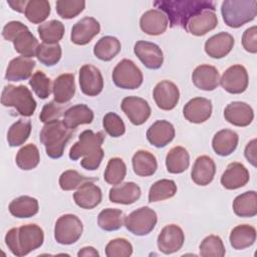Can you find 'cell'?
Wrapping results in <instances>:
<instances>
[{"label":"cell","mask_w":257,"mask_h":257,"mask_svg":"<svg viewBox=\"0 0 257 257\" xmlns=\"http://www.w3.org/2000/svg\"><path fill=\"white\" fill-rule=\"evenodd\" d=\"M167 15L159 9H151L145 12L140 19V27L148 35L157 36L163 34L168 28Z\"/></svg>","instance_id":"d6986e66"},{"label":"cell","mask_w":257,"mask_h":257,"mask_svg":"<svg viewBox=\"0 0 257 257\" xmlns=\"http://www.w3.org/2000/svg\"><path fill=\"white\" fill-rule=\"evenodd\" d=\"M120 107L130 121L135 125L145 123L151 115L148 101L139 96H126L122 99Z\"/></svg>","instance_id":"7c38bea8"},{"label":"cell","mask_w":257,"mask_h":257,"mask_svg":"<svg viewBox=\"0 0 257 257\" xmlns=\"http://www.w3.org/2000/svg\"><path fill=\"white\" fill-rule=\"evenodd\" d=\"M104 131L112 138L121 137L125 133V125L121 117L115 112H107L102 119Z\"/></svg>","instance_id":"f5cc1de1"},{"label":"cell","mask_w":257,"mask_h":257,"mask_svg":"<svg viewBox=\"0 0 257 257\" xmlns=\"http://www.w3.org/2000/svg\"><path fill=\"white\" fill-rule=\"evenodd\" d=\"M79 86L85 95L99 94L103 88V78L99 69L91 64L82 65L79 69Z\"/></svg>","instance_id":"5bb4252c"},{"label":"cell","mask_w":257,"mask_h":257,"mask_svg":"<svg viewBox=\"0 0 257 257\" xmlns=\"http://www.w3.org/2000/svg\"><path fill=\"white\" fill-rule=\"evenodd\" d=\"M16 165L24 171H29L36 168L40 162L38 148L34 144H28L22 147L16 155Z\"/></svg>","instance_id":"7bdbcfd3"},{"label":"cell","mask_w":257,"mask_h":257,"mask_svg":"<svg viewBox=\"0 0 257 257\" xmlns=\"http://www.w3.org/2000/svg\"><path fill=\"white\" fill-rule=\"evenodd\" d=\"M242 45H243V48L250 53L257 52V27L256 26L247 28L244 31L242 35Z\"/></svg>","instance_id":"11a10c76"},{"label":"cell","mask_w":257,"mask_h":257,"mask_svg":"<svg viewBox=\"0 0 257 257\" xmlns=\"http://www.w3.org/2000/svg\"><path fill=\"white\" fill-rule=\"evenodd\" d=\"M221 14L226 25L232 28H239L255 18L257 1L225 0L221 6Z\"/></svg>","instance_id":"5b68a950"},{"label":"cell","mask_w":257,"mask_h":257,"mask_svg":"<svg viewBox=\"0 0 257 257\" xmlns=\"http://www.w3.org/2000/svg\"><path fill=\"white\" fill-rule=\"evenodd\" d=\"M142 191L139 185L134 182H126L115 185L109 190L108 198L111 203L130 205L138 201L141 197Z\"/></svg>","instance_id":"4316f807"},{"label":"cell","mask_w":257,"mask_h":257,"mask_svg":"<svg viewBox=\"0 0 257 257\" xmlns=\"http://www.w3.org/2000/svg\"><path fill=\"white\" fill-rule=\"evenodd\" d=\"M36 62L28 57L17 56L13 58L6 69L5 78L9 81H20L29 78Z\"/></svg>","instance_id":"83f0119b"},{"label":"cell","mask_w":257,"mask_h":257,"mask_svg":"<svg viewBox=\"0 0 257 257\" xmlns=\"http://www.w3.org/2000/svg\"><path fill=\"white\" fill-rule=\"evenodd\" d=\"M192 81L197 88L212 91L219 85V71L213 65L201 64L194 69L192 73Z\"/></svg>","instance_id":"ffe728a7"},{"label":"cell","mask_w":257,"mask_h":257,"mask_svg":"<svg viewBox=\"0 0 257 257\" xmlns=\"http://www.w3.org/2000/svg\"><path fill=\"white\" fill-rule=\"evenodd\" d=\"M132 254L133 246L124 238L110 240L105 246V255L107 257H128Z\"/></svg>","instance_id":"816d5d0a"},{"label":"cell","mask_w":257,"mask_h":257,"mask_svg":"<svg viewBox=\"0 0 257 257\" xmlns=\"http://www.w3.org/2000/svg\"><path fill=\"white\" fill-rule=\"evenodd\" d=\"M50 14V3L46 0L27 1L24 15L33 24L43 22Z\"/></svg>","instance_id":"ee69618b"},{"label":"cell","mask_w":257,"mask_h":257,"mask_svg":"<svg viewBox=\"0 0 257 257\" xmlns=\"http://www.w3.org/2000/svg\"><path fill=\"white\" fill-rule=\"evenodd\" d=\"M93 111L84 103H78L67 108L63 113L64 124L75 130L79 124H88L93 120Z\"/></svg>","instance_id":"4dcf8cb0"},{"label":"cell","mask_w":257,"mask_h":257,"mask_svg":"<svg viewBox=\"0 0 257 257\" xmlns=\"http://www.w3.org/2000/svg\"><path fill=\"white\" fill-rule=\"evenodd\" d=\"M225 119L236 126H247L254 118L253 108L246 102L233 101L224 109Z\"/></svg>","instance_id":"ac0fdd59"},{"label":"cell","mask_w":257,"mask_h":257,"mask_svg":"<svg viewBox=\"0 0 257 257\" xmlns=\"http://www.w3.org/2000/svg\"><path fill=\"white\" fill-rule=\"evenodd\" d=\"M25 29H28V27L25 24H23L22 22L10 21L4 26V28L2 30V36L4 37L5 40L12 42L14 40V38L17 36V34H19L21 31H23Z\"/></svg>","instance_id":"9f6ffc18"},{"label":"cell","mask_w":257,"mask_h":257,"mask_svg":"<svg viewBox=\"0 0 257 257\" xmlns=\"http://www.w3.org/2000/svg\"><path fill=\"white\" fill-rule=\"evenodd\" d=\"M64 25L58 20H50L37 27V32L43 43L55 44L62 39L64 35Z\"/></svg>","instance_id":"60d3db41"},{"label":"cell","mask_w":257,"mask_h":257,"mask_svg":"<svg viewBox=\"0 0 257 257\" xmlns=\"http://www.w3.org/2000/svg\"><path fill=\"white\" fill-rule=\"evenodd\" d=\"M153 96L156 104L163 110H171L176 107L180 98L178 86L170 80L160 81L154 88Z\"/></svg>","instance_id":"9a60e30c"},{"label":"cell","mask_w":257,"mask_h":257,"mask_svg":"<svg viewBox=\"0 0 257 257\" xmlns=\"http://www.w3.org/2000/svg\"><path fill=\"white\" fill-rule=\"evenodd\" d=\"M111 76L113 83L123 89H137L144 80L141 69L131 59L120 60L113 68Z\"/></svg>","instance_id":"52a82bcc"},{"label":"cell","mask_w":257,"mask_h":257,"mask_svg":"<svg viewBox=\"0 0 257 257\" xmlns=\"http://www.w3.org/2000/svg\"><path fill=\"white\" fill-rule=\"evenodd\" d=\"M250 179V175L246 167L238 162L228 165L227 169L221 177V185L227 190H236L245 186Z\"/></svg>","instance_id":"7402d4cb"},{"label":"cell","mask_w":257,"mask_h":257,"mask_svg":"<svg viewBox=\"0 0 257 257\" xmlns=\"http://www.w3.org/2000/svg\"><path fill=\"white\" fill-rule=\"evenodd\" d=\"M216 173V165L212 158L208 156H200L196 159L192 171L191 178L193 182L199 186L209 185Z\"/></svg>","instance_id":"484cf974"},{"label":"cell","mask_w":257,"mask_h":257,"mask_svg":"<svg viewBox=\"0 0 257 257\" xmlns=\"http://www.w3.org/2000/svg\"><path fill=\"white\" fill-rule=\"evenodd\" d=\"M56 12L64 19H72L80 14L85 8V1L82 0H58L56 1Z\"/></svg>","instance_id":"f907efd6"},{"label":"cell","mask_w":257,"mask_h":257,"mask_svg":"<svg viewBox=\"0 0 257 257\" xmlns=\"http://www.w3.org/2000/svg\"><path fill=\"white\" fill-rule=\"evenodd\" d=\"M154 5L167 14L170 26H180L187 30L189 20L203 10L215 11V4L207 0H159Z\"/></svg>","instance_id":"7a4b0ae2"},{"label":"cell","mask_w":257,"mask_h":257,"mask_svg":"<svg viewBox=\"0 0 257 257\" xmlns=\"http://www.w3.org/2000/svg\"><path fill=\"white\" fill-rule=\"evenodd\" d=\"M233 211L238 217L251 218L257 214V194L248 191L237 196L233 201Z\"/></svg>","instance_id":"d590c367"},{"label":"cell","mask_w":257,"mask_h":257,"mask_svg":"<svg viewBox=\"0 0 257 257\" xmlns=\"http://www.w3.org/2000/svg\"><path fill=\"white\" fill-rule=\"evenodd\" d=\"M230 244L236 250L252 246L256 240V229L248 224L238 225L230 233Z\"/></svg>","instance_id":"836d02e7"},{"label":"cell","mask_w":257,"mask_h":257,"mask_svg":"<svg viewBox=\"0 0 257 257\" xmlns=\"http://www.w3.org/2000/svg\"><path fill=\"white\" fill-rule=\"evenodd\" d=\"M31 122L28 119L20 118L8 130L7 142L10 147H19L29 138L31 133Z\"/></svg>","instance_id":"ab89813d"},{"label":"cell","mask_w":257,"mask_h":257,"mask_svg":"<svg viewBox=\"0 0 257 257\" xmlns=\"http://www.w3.org/2000/svg\"><path fill=\"white\" fill-rule=\"evenodd\" d=\"M29 85L35 94L41 99L47 98L53 89L51 79L41 70H37L32 74L29 79Z\"/></svg>","instance_id":"681fc988"},{"label":"cell","mask_w":257,"mask_h":257,"mask_svg":"<svg viewBox=\"0 0 257 257\" xmlns=\"http://www.w3.org/2000/svg\"><path fill=\"white\" fill-rule=\"evenodd\" d=\"M101 190L98 186L94 185L93 182L84 183L73 194V200L75 204L78 207L86 210H90L98 206L101 202Z\"/></svg>","instance_id":"cb8c5ba5"},{"label":"cell","mask_w":257,"mask_h":257,"mask_svg":"<svg viewBox=\"0 0 257 257\" xmlns=\"http://www.w3.org/2000/svg\"><path fill=\"white\" fill-rule=\"evenodd\" d=\"M199 251L203 257H223L226 253L224 243L217 235L207 236L201 242Z\"/></svg>","instance_id":"c3c4849f"},{"label":"cell","mask_w":257,"mask_h":257,"mask_svg":"<svg viewBox=\"0 0 257 257\" xmlns=\"http://www.w3.org/2000/svg\"><path fill=\"white\" fill-rule=\"evenodd\" d=\"M190 165V156L188 151L177 146L172 148L166 157V167L171 174H182L184 173Z\"/></svg>","instance_id":"e575fe53"},{"label":"cell","mask_w":257,"mask_h":257,"mask_svg":"<svg viewBox=\"0 0 257 257\" xmlns=\"http://www.w3.org/2000/svg\"><path fill=\"white\" fill-rule=\"evenodd\" d=\"M126 175V166L120 158H111L109 159L103 178L104 181L109 185H118L120 184Z\"/></svg>","instance_id":"f6af8a7d"},{"label":"cell","mask_w":257,"mask_h":257,"mask_svg":"<svg viewBox=\"0 0 257 257\" xmlns=\"http://www.w3.org/2000/svg\"><path fill=\"white\" fill-rule=\"evenodd\" d=\"M234 37L228 32H219L205 42V52L212 58L220 59L230 53L234 46Z\"/></svg>","instance_id":"44dd1931"},{"label":"cell","mask_w":257,"mask_h":257,"mask_svg":"<svg viewBox=\"0 0 257 257\" xmlns=\"http://www.w3.org/2000/svg\"><path fill=\"white\" fill-rule=\"evenodd\" d=\"M185 241V234L182 228L176 224L165 226L157 239L159 250L164 254H172L179 251Z\"/></svg>","instance_id":"8fae6325"},{"label":"cell","mask_w":257,"mask_h":257,"mask_svg":"<svg viewBox=\"0 0 257 257\" xmlns=\"http://www.w3.org/2000/svg\"><path fill=\"white\" fill-rule=\"evenodd\" d=\"M212 109V101L210 99L205 97H194L185 104L183 114L190 122L202 123L210 118Z\"/></svg>","instance_id":"e0dca14e"},{"label":"cell","mask_w":257,"mask_h":257,"mask_svg":"<svg viewBox=\"0 0 257 257\" xmlns=\"http://www.w3.org/2000/svg\"><path fill=\"white\" fill-rule=\"evenodd\" d=\"M14 45V49L21 56L24 57H34L36 56L37 48L39 46L38 40L36 37L30 32L29 29H25L21 31L12 41Z\"/></svg>","instance_id":"74e56055"},{"label":"cell","mask_w":257,"mask_h":257,"mask_svg":"<svg viewBox=\"0 0 257 257\" xmlns=\"http://www.w3.org/2000/svg\"><path fill=\"white\" fill-rule=\"evenodd\" d=\"M44 241L43 230L36 224L11 228L5 236V244L11 253L22 257L38 249Z\"/></svg>","instance_id":"3957f363"},{"label":"cell","mask_w":257,"mask_h":257,"mask_svg":"<svg viewBox=\"0 0 257 257\" xmlns=\"http://www.w3.org/2000/svg\"><path fill=\"white\" fill-rule=\"evenodd\" d=\"M1 103L4 106L14 107L22 116H31L36 109V101L27 86L5 85L2 90Z\"/></svg>","instance_id":"8992f818"},{"label":"cell","mask_w":257,"mask_h":257,"mask_svg":"<svg viewBox=\"0 0 257 257\" xmlns=\"http://www.w3.org/2000/svg\"><path fill=\"white\" fill-rule=\"evenodd\" d=\"M239 142L238 134L232 130L224 128L217 132L212 140L214 152L222 157L231 155L237 148Z\"/></svg>","instance_id":"f1b7e54d"},{"label":"cell","mask_w":257,"mask_h":257,"mask_svg":"<svg viewBox=\"0 0 257 257\" xmlns=\"http://www.w3.org/2000/svg\"><path fill=\"white\" fill-rule=\"evenodd\" d=\"M134 52L149 69H159L164 62V54L159 45L154 42L140 40L134 47Z\"/></svg>","instance_id":"4fadbf2b"},{"label":"cell","mask_w":257,"mask_h":257,"mask_svg":"<svg viewBox=\"0 0 257 257\" xmlns=\"http://www.w3.org/2000/svg\"><path fill=\"white\" fill-rule=\"evenodd\" d=\"M105 135L103 132L93 133L91 130L83 131L78 141L72 145L69 150V159L76 161L83 157L80 161V165L83 169L88 171L96 170L104 156V152L101 148Z\"/></svg>","instance_id":"6da1fadb"},{"label":"cell","mask_w":257,"mask_h":257,"mask_svg":"<svg viewBox=\"0 0 257 257\" xmlns=\"http://www.w3.org/2000/svg\"><path fill=\"white\" fill-rule=\"evenodd\" d=\"M249 78L246 68L241 64L228 67L220 78L221 86L229 93L239 94L246 90Z\"/></svg>","instance_id":"30bf717a"},{"label":"cell","mask_w":257,"mask_h":257,"mask_svg":"<svg viewBox=\"0 0 257 257\" xmlns=\"http://www.w3.org/2000/svg\"><path fill=\"white\" fill-rule=\"evenodd\" d=\"M97 178H90L80 175L74 170H67L63 172L59 177V186L63 191H72L78 189L86 182H96Z\"/></svg>","instance_id":"7dc6e473"},{"label":"cell","mask_w":257,"mask_h":257,"mask_svg":"<svg viewBox=\"0 0 257 257\" xmlns=\"http://www.w3.org/2000/svg\"><path fill=\"white\" fill-rule=\"evenodd\" d=\"M100 31L99 22L93 17H84L77 21L71 29L70 39L76 45H85Z\"/></svg>","instance_id":"2e32d148"},{"label":"cell","mask_w":257,"mask_h":257,"mask_svg":"<svg viewBox=\"0 0 257 257\" xmlns=\"http://www.w3.org/2000/svg\"><path fill=\"white\" fill-rule=\"evenodd\" d=\"M78 257H87V256H92V257H98L99 253L96 251V249H94L91 246H87V247H83L81 248L78 253H77Z\"/></svg>","instance_id":"91938a15"},{"label":"cell","mask_w":257,"mask_h":257,"mask_svg":"<svg viewBox=\"0 0 257 257\" xmlns=\"http://www.w3.org/2000/svg\"><path fill=\"white\" fill-rule=\"evenodd\" d=\"M53 96L58 103H67L75 93V82L73 73H63L58 75L53 82Z\"/></svg>","instance_id":"f546056e"},{"label":"cell","mask_w":257,"mask_h":257,"mask_svg":"<svg viewBox=\"0 0 257 257\" xmlns=\"http://www.w3.org/2000/svg\"><path fill=\"white\" fill-rule=\"evenodd\" d=\"M256 139H253L252 141H250L244 151V155L245 158L247 159V161L253 166L256 167L257 166V157H256Z\"/></svg>","instance_id":"6f0895ef"},{"label":"cell","mask_w":257,"mask_h":257,"mask_svg":"<svg viewBox=\"0 0 257 257\" xmlns=\"http://www.w3.org/2000/svg\"><path fill=\"white\" fill-rule=\"evenodd\" d=\"M8 209L10 214L16 218H30L38 213L39 205L35 198L20 196L10 202Z\"/></svg>","instance_id":"d6a6232c"},{"label":"cell","mask_w":257,"mask_h":257,"mask_svg":"<svg viewBox=\"0 0 257 257\" xmlns=\"http://www.w3.org/2000/svg\"><path fill=\"white\" fill-rule=\"evenodd\" d=\"M121 49L119 40L113 36L101 37L93 47V54L102 61H109L115 57Z\"/></svg>","instance_id":"8d00e7d4"},{"label":"cell","mask_w":257,"mask_h":257,"mask_svg":"<svg viewBox=\"0 0 257 257\" xmlns=\"http://www.w3.org/2000/svg\"><path fill=\"white\" fill-rule=\"evenodd\" d=\"M158 221L156 212L150 207H141L125 216L123 225L137 236H145L151 233Z\"/></svg>","instance_id":"9c48e42d"},{"label":"cell","mask_w":257,"mask_h":257,"mask_svg":"<svg viewBox=\"0 0 257 257\" xmlns=\"http://www.w3.org/2000/svg\"><path fill=\"white\" fill-rule=\"evenodd\" d=\"M218 18L213 10H203L194 15L187 24V31L195 36H202L215 29Z\"/></svg>","instance_id":"d4e9b609"},{"label":"cell","mask_w":257,"mask_h":257,"mask_svg":"<svg viewBox=\"0 0 257 257\" xmlns=\"http://www.w3.org/2000/svg\"><path fill=\"white\" fill-rule=\"evenodd\" d=\"M175 138L174 125L165 119L155 121L147 131V139L156 148H164Z\"/></svg>","instance_id":"603a6c76"},{"label":"cell","mask_w":257,"mask_h":257,"mask_svg":"<svg viewBox=\"0 0 257 257\" xmlns=\"http://www.w3.org/2000/svg\"><path fill=\"white\" fill-rule=\"evenodd\" d=\"M73 131L67 127L63 120L55 119L44 123L40 132V142L45 148L46 155L51 159L62 157L64 148L73 135Z\"/></svg>","instance_id":"277c9868"},{"label":"cell","mask_w":257,"mask_h":257,"mask_svg":"<svg viewBox=\"0 0 257 257\" xmlns=\"http://www.w3.org/2000/svg\"><path fill=\"white\" fill-rule=\"evenodd\" d=\"M124 214L119 209L106 208L100 211L97 217V225L104 231H116L124 223Z\"/></svg>","instance_id":"f35d334b"},{"label":"cell","mask_w":257,"mask_h":257,"mask_svg":"<svg viewBox=\"0 0 257 257\" xmlns=\"http://www.w3.org/2000/svg\"><path fill=\"white\" fill-rule=\"evenodd\" d=\"M177 193V185L173 180L162 179L155 182L149 191V202H159L174 197Z\"/></svg>","instance_id":"b9f144b4"},{"label":"cell","mask_w":257,"mask_h":257,"mask_svg":"<svg viewBox=\"0 0 257 257\" xmlns=\"http://www.w3.org/2000/svg\"><path fill=\"white\" fill-rule=\"evenodd\" d=\"M67 104H62V103H58L56 102L54 99L46 104L43 105L41 112L39 114V118L42 122L46 123L55 119H58L63 111H65V106Z\"/></svg>","instance_id":"db71d44e"},{"label":"cell","mask_w":257,"mask_h":257,"mask_svg":"<svg viewBox=\"0 0 257 257\" xmlns=\"http://www.w3.org/2000/svg\"><path fill=\"white\" fill-rule=\"evenodd\" d=\"M7 3L13 10L20 12V13H22V12L24 13L27 1L26 0H15V1H7Z\"/></svg>","instance_id":"680465c9"},{"label":"cell","mask_w":257,"mask_h":257,"mask_svg":"<svg viewBox=\"0 0 257 257\" xmlns=\"http://www.w3.org/2000/svg\"><path fill=\"white\" fill-rule=\"evenodd\" d=\"M61 54V46L58 43H41L37 48L36 57L45 66H53L60 60Z\"/></svg>","instance_id":"bcb514c9"},{"label":"cell","mask_w":257,"mask_h":257,"mask_svg":"<svg viewBox=\"0 0 257 257\" xmlns=\"http://www.w3.org/2000/svg\"><path fill=\"white\" fill-rule=\"evenodd\" d=\"M133 169L136 175L140 177H149L156 173L158 163L156 157L145 150H140L133 156Z\"/></svg>","instance_id":"1f68e13d"},{"label":"cell","mask_w":257,"mask_h":257,"mask_svg":"<svg viewBox=\"0 0 257 257\" xmlns=\"http://www.w3.org/2000/svg\"><path fill=\"white\" fill-rule=\"evenodd\" d=\"M83 225L80 219L73 214L60 216L54 226V238L61 245L75 243L81 236Z\"/></svg>","instance_id":"ba28073f"}]
</instances>
